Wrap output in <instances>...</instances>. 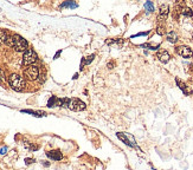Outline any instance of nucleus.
I'll return each instance as SVG.
<instances>
[{
	"label": "nucleus",
	"mask_w": 193,
	"mask_h": 170,
	"mask_svg": "<svg viewBox=\"0 0 193 170\" xmlns=\"http://www.w3.org/2000/svg\"><path fill=\"white\" fill-rule=\"evenodd\" d=\"M167 40H168L170 43H175L178 40V34L175 32L171 31L170 33H167Z\"/></svg>",
	"instance_id": "nucleus-16"
},
{
	"label": "nucleus",
	"mask_w": 193,
	"mask_h": 170,
	"mask_svg": "<svg viewBox=\"0 0 193 170\" xmlns=\"http://www.w3.org/2000/svg\"><path fill=\"white\" fill-rule=\"evenodd\" d=\"M8 83H10V86L16 90V91H23L24 87H25V80L22 76L17 75V73H13L8 77Z\"/></svg>",
	"instance_id": "nucleus-2"
},
{
	"label": "nucleus",
	"mask_w": 193,
	"mask_h": 170,
	"mask_svg": "<svg viewBox=\"0 0 193 170\" xmlns=\"http://www.w3.org/2000/svg\"><path fill=\"white\" fill-rule=\"evenodd\" d=\"M145 8L147 10V12H153L154 11V5L152 1H147L145 4Z\"/></svg>",
	"instance_id": "nucleus-18"
},
{
	"label": "nucleus",
	"mask_w": 193,
	"mask_h": 170,
	"mask_svg": "<svg viewBox=\"0 0 193 170\" xmlns=\"http://www.w3.org/2000/svg\"><path fill=\"white\" fill-rule=\"evenodd\" d=\"M22 112L30 114V115H32V116H36V117L45 116V112H38V111H33V110H22Z\"/></svg>",
	"instance_id": "nucleus-14"
},
{
	"label": "nucleus",
	"mask_w": 193,
	"mask_h": 170,
	"mask_svg": "<svg viewBox=\"0 0 193 170\" xmlns=\"http://www.w3.org/2000/svg\"><path fill=\"white\" fill-rule=\"evenodd\" d=\"M5 73H4V71L2 70H0V83H4L5 82Z\"/></svg>",
	"instance_id": "nucleus-20"
},
{
	"label": "nucleus",
	"mask_w": 193,
	"mask_h": 170,
	"mask_svg": "<svg viewBox=\"0 0 193 170\" xmlns=\"http://www.w3.org/2000/svg\"><path fill=\"white\" fill-rule=\"evenodd\" d=\"M175 82H177V84L179 85V87L183 90V92H184V93H186V95H191V93H192V90H191V89H190V87H188V86H187L186 84H184L181 80L177 79Z\"/></svg>",
	"instance_id": "nucleus-11"
},
{
	"label": "nucleus",
	"mask_w": 193,
	"mask_h": 170,
	"mask_svg": "<svg viewBox=\"0 0 193 170\" xmlns=\"http://www.w3.org/2000/svg\"><path fill=\"white\" fill-rule=\"evenodd\" d=\"M158 59L160 60L161 63H163V64H166V63H168L170 62V59H171V56H170V53L167 52V51H159L158 52Z\"/></svg>",
	"instance_id": "nucleus-9"
},
{
	"label": "nucleus",
	"mask_w": 193,
	"mask_h": 170,
	"mask_svg": "<svg viewBox=\"0 0 193 170\" xmlns=\"http://www.w3.org/2000/svg\"><path fill=\"white\" fill-rule=\"evenodd\" d=\"M61 52H62V51H58V52L56 53V56H54V59H57V58H58V56L61 54Z\"/></svg>",
	"instance_id": "nucleus-23"
},
{
	"label": "nucleus",
	"mask_w": 193,
	"mask_h": 170,
	"mask_svg": "<svg viewBox=\"0 0 193 170\" xmlns=\"http://www.w3.org/2000/svg\"><path fill=\"white\" fill-rule=\"evenodd\" d=\"M8 45H11V46L13 47L14 50H17L18 52H25V51H27L29 48V44H27V41L23 38V37H20L19 34H14V36H12L10 40H8L7 43Z\"/></svg>",
	"instance_id": "nucleus-1"
},
{
	"label": "nucleus",
	"mask_w": 193,
	"mask_h": 170,
	"mask_svg": "<svg viewBox=\"0 0 193 170\" xmlns=\"http://www.w3.org/2000/svg\"><path fill=\"white\" fill-rule=\"evenodd\" d=\"M78 5L76 2H74V1H65V2H63L62 5H61V7L62 8H65V7H69V8H76Z\"/></svg>",
	"instance_id": "nucleus-17"
},
{
	"label": "nucleus",
	"mask_w": 193,
	"mask_h": 170,
	"mask_svg": "<svg viewBox=\"0 0 193 170\" xmlns=\"http://www.w3.org/2000/svg\"><path fill=\"white\" fill-rule=\"evenodd\" d=\"M183 14L186 17H192L193 16V12L191 8H184V11H183Z\"/></svg>",
	"instance_id": "nucleus-19"
},
{
	"label": "nucleus",
	"mask_w": 193,
	"mask_h": 170,
	"mask_svg": "<svg viewBox=\"0 0 193 170\" xmlns=\"http://www.w3.org/2000/svg\"><path fill=\"white\" fill-rule=\"evenodd\" d=\"M33 162H34L33 158H25V164H26V165H30V164Z\"/></svg>",
	"instance_id": "nucleus-21"
},
{
	"label": "nucleus",
	"mask_w": 193,
	"mask_h": 170,
	"mask_svg": "<svg viewBox=\"0 0 193 170\" xmlns=\"http://www.w3.org/2000/svg\"><path fill=\"white\" fill-rule=\"evenodd\" d=\"M10 36H8V33L5 30H0V41L1 43H8V40H10Z\"/></svg>",
	"instance_id": "nucleus-12"
},
{
	"label": "nucleus",
	"mask_w": 193,
	"mask_h": 170,
	"mask_svg": "<svg viewBox=\"0 0 193 170\" xmlns=\"http://www.w3.org/2000/svg\"><path fill=\"white\" fill-rule=\"evenodd\" d=\"M46 156L50 160H54V161H61L63 158V155L61 153V150H51V151H47Z\"/></svg>",
	"instance_id": "nucleus-8"
},
{
	"label": "nucleus",
	"mask_w": 193,
	"mask_h": 170,
	"mask_svg": "<svg viewBox=\"0 0 193 170\" xmlns=\"http://www.w3.org/2000/svg\"><path fill=\"white\" fill-rule=\"evenodd\" d=\"M37 59H38V57H37V53L31 50V48H29L27 51H25L23 54V63L25 65H32L33 63L37 62Z\"/></svg>",
	"instance_id": "nucleus-3"
},
{
	"label": "nucleus",
	"mask_w": 193,
	"mask_h": 170,
	"mask_svg": "<svg viewBox=\"0 0 193 170\" xmlns=\"http://www.w3.org/2000/svg\"><path fill=\"white\" fill-rule=\"evenodd\" d=\"M24 75H25L26 78H29L31 80H34L39 76V69L37 66H34V65H30V66H27L26 69L24 70Z\"/></svg>",
	"instance_id": "nucleus-4"
},
{
	"label": "nucleus",
	"mask_w": 193,
	"mask_h": 170,
	"mask_svg": "<svg viewBox=\"0 0 193 170\" xmlns=\"http://www.w3.org/2000/svg\"><path fill=\"white\" fill-rule=\"evenodd\" d=\"M58 99H59V98H57V97L52 96V97H51V98L49 99V102H47V106H49V108L58 106Z\"/></svg>",
	"instance_id": "nucleus-13"
},
{
	"label": "nucleus",
	"mask_w": 193,
	"mask_h": 170,
	"mask_svg": "<svg viewBox=\"0 0 193 170\" xmlns=\"http://www.w3.org/2000/svg\"><path fill=\"white\" fill-rule=\"evenodd\" d=\"M116 136L123 142L126 145H129V147H136L135 145V141L133 137H131L129 135H124L123 132H117Z\"/></svg>",
	"instance_id": "nucleus-6"
},
{
	"label": "nucleus",
	"mask_w": 193,
	"mask_h": 170,
	"mask_svg": "<svg viewBox=\"0 0 193 170\" xmlns=\"http://www.w3.org/2000/svg\"><path fill=\"white\" fill-rule=\"evenodd\" d=\"M177 53L180 54V56H181V57H184V58H191V57L193 56L192 50H191L188 46L177 47Z\"/></svg>",
	"instance_id": "nucleus-7"
},
{
	"label": "nucleus",
	"mask_w": 193,
	"mask_h": 170,
	"mask_svg": "<svg viewBox=\"0 0 193 170\" xmlns=\"http://www.w3.org/2000/svg\"><path fill=\"white\" fill-rule=\"evenodd\" d=\"M68 108L70 110H74V111H82V110L85 109V104L82 101L77 99V98H72V99H69Z\"/></svg>",
	"instance_id": "nucleus-5"
},
{
	"label": "nucleus",
	"mask_w": 193,
	"mask_h": 170,
	"mask_svg": "<svg viewBox=\"0 0 193 170\" xmlns=\"http://www.w3.org/2000/svg\"><path fill=\"white\" fill-rule=\"evenodd\" d=\"M168 5H161L160 6V12H159V17L161 18V19H166L167 16H168Z\"/></svg>",
	"instance_id": "nucleus-10"
},
{
	"label": "nucleus",
	"mask_w": 193,
	"mask_h": 170,
	"mask_svg": "<svg viewBox=\"0 0 193 170\" xmlns=\"http://www.w3.org/2000/svg\"><path fill=\"white\" fill-rule=\"evenodd\" d=\"M43 164H44V165H45V167H49V165H50V163H47V162H43Z\"/></svg>",
	"instance_id": "nucleus-24"
},
{
	"label": "nucleus",
	"mask_w": 193,
	"mask_h": 170,
	"mask_svg": "<svg viewBox=\"0 0 193 170\" xmlns=\"http://www.w3.org/2000/svg\"><path fill=\"white\" fill-rule=\"evenodd\" d=\"M6 151H7V147H4L0 149V154L1 155H5L6 154Z\"/></svg>",
	"instance_id": "nucleus-22"
},
{
	"label": "nucleus",
	"mask_w": 193,
	"mask_h": 170,
	"mask_svg": "<svg viewBox=\"0 0 193 170\" xmlns=\"http://www.w3.org/2000/svg\"><path fill=\"white\" fill-rule=\"evenodd\" d=\"M94 58H95V54H91V56H88V57L83 58V60L81 63V69H82L84 65H86V64H90V63L94 60Z\"/></svg>",
	"instance_id": "nucleus-15"
}]
</instances>
